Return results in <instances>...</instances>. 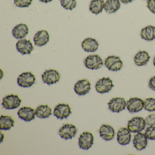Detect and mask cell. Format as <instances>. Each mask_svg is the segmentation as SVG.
Wrapping results in <instances>:
<instances>
[{
	"label": "cell",
	"instance_id": "8992f818",
	"mask_svg": "<svg viewBox=\"0 0 155 155\" xmlns=\"http://www.w3.org/2000/svg\"><path fill=\"white\" fill-rule=\"evenodd\" d=\"M94 137L91 132L86 131L82 133L79 138V146L80 148L88 150L94 143Z\"/></svg>",
	"mask_w": 155,
	"mask_h": 155
},
{
	"label": "cell",
	"instance_id": "7a4b0ae2",
	"mask_svg": "<svg viewBox=\"0 0 155 155\" xmlns=\"http://www.w3.org/2000/svg\"><path fill=\"white\" fill-rule=\"evenodd\" d=\"M21 101L18 95L12 94L6 96L3 99L2 105L6 109H14L20 106Z\"/></svg>",
	"mask_w": 155,
	"mask_h": 155
},
{
	"label": "cell",
	"instance_id": "ac0fdd59",
	"mask_svg": "<svg viewBox=\"0 0 155 155\" xmlns=\"http://www.w3.org/2000/svg\"><path fill=\"white\" fill-rule=\"evenodd\" d=\"M34 43L36 46L42 47L46 45L49 41V35L46 30H41L38 31L33 38Z\"/></svg>",
	"mask_w": 155,
	"mask_h": 155
},
{
	"label": "cell",
	"instance_id": "e0dca14e",
	"mask_svg": "<svg viewBox=\"0 0 155 155\" xmlns=\"http://www.w3.org/2000/svg\"><path fill=\"white\" fill-rule=\"evenodd\" d=\"M131 135L130 131L126 127L120 128L117 132L118 142L120 145H127L129 144L131 140Z\"/></svg>",
	"mask_w": 155,
	"mask_h": 155
},
{
	"label": "cell",
	"instance_id": "9a60e30c",
	"mask_svg": "<svg viewBox=\"0 0 155 155\" xmlns=\"http://www.w3.org/2000/svg\"><path fill=\"white\" fill-rule=\"evenodd\" d=\"M133 143L134 147L137 150H142L146 148L147 145V138L144 133L138 132L134 135Z\"/></svg>",
	"mask_w": 155,
	"mask_h": 155
},
{
	"label": "cell",
	"instance_id": "f1b7e54d",
	"mask_svg": "<svg viewBox=\"0 0 155 155\" xmlns=\"http://www.w3.org/2000/svg\"><path fill=\"white\" fill-rule=\"evenodd\" d=\"M61 6L66 10H72L77 6L76 0H60Z\"/></svg>",
	"mask_w": 155,
	"mask_h": 155
},
{
	"label": "cell",
	"instance_id": "74e56055",
	"mask_svg": "<svg viewBox=\"0 0 155 155\" xmlns=\"http://www.w3.org/2000/svg\"><path fill=\"white\" fill-rule=\"evenodd\" d=\"M147 1H148V0H147Z\"/></svg>",
	"mask_w": 155,
	"mask_h": 155
},
{
	"label": "cell",
	"instance_id": "7402d4cb",
	"mask_svg": "<svg viewBox=\"0 0 155 155\" xmlns=\"http://www.w3.org/2000/svg\"><path fill=\"white\" fill-rule=\"evenodd\" d=\"M141 38L145 40L151 41L155 39V27L148 26L141 29L140 32Z\"/></svg>",
	"mask_w": 155,
	"mask_h": 155
},
{
	"label": "cell",
	"instance_id": "ba28073f",
	"mask_svg": "<svg viewBox=\"0 0 155 155\" xmlns=\"http://www.w3.org/2000/svg\"><path fill=\"white\" fill-rule=\"evenodd\" d=\"M43 82L48 85H52L59 81L60 75L58 71L54 69L46 70L42 74Z\"/></svg>",
	"mask_w": 155,
	"mask_h": 155
},
{
	"label": "cell",
	"instance_id": "5b68a950",
	"mask_svg": "<svg viewBox=\"0 0 155 155\" xmlns=\"http://www.w3.org/2000/svg\"><path fill=\"white\" fill-rule=\"evenodd\" d=\"M105 65L109 70L118 71L122 68L123 61L120 57L115 56H109L105 60Z\"/></svg>",
	"mask_w": 155,
	"mask_h": 155
},
{
	"label": "cell",
	"instance_id": "5bb4252c",
	"mask_svg": "<svg viewBox=\"0 0 155 155\" xmlns=\"http://www.w3.org/2000/svg\"><path fill=\"white\" fill-rule=\"evenodd\" d=\"M75 92L79 96L86 95L91 89V83L88 80L78 81L74 86Z\"/></svg>",
	"mask_w": 155,
	"mask_h": 155
},
{
	"label": "cell",
	"instance_id": "d6986e66",
	"mask_svg": "<svg viewBox=\"0 0 155 155\" xmlns=\"http://www.w3.org/2000/svg\"><path fill=\"white\" fill-rule=\"evenodd\" d=\"M101 137L106 140H110L115 137V130L114 128L109 125H102L99 130Z\"/></svg>",
	"mask_w": 155,
	"mask_h": 155
},
{
	"label": "cell",
	"instance_id": "2e32d148",
	"mask_svg": "<svg viewBox=\"0 0 155 155\" xmlns=\"http://www.w3.org/2000/svg\"><path fill=\"white\" fill-rule=\"evenodd\" d=\"M20 118L26 121H30L35 118L36 113L34 110L30 107H24L20 109L18 111Z\"/></svg>",
	"mask_w": 155,
	"mask_h": 155
},
{
	"label": "cell",
	"instance_id": "277c9868",
	"mask_svg": "<svg viewBox=\"0 0 155 155\" xmlns=\"http://www.w3.org/2000/svg\"><path fill=\"white\" fill-rule=\"evenodd\" d=\"M86 68L89 69L97 70L100 68L103 62L102 59L97 55H90L84 61Z\"/></svg>",
	"mask_w": 155,
	"mask_h": 155
},
{
	"label": "cell",
	"instance_id": "83f0119b",
	"mask_svg": "<svg viewBox=\"0 0 155 155\" xmlns=\"http://www.w3.org/2000/svg\"><path fill=\"white\" fill-rule=\"evenodd\" d=\"M144 108L146 110L149 111L155 110V99L148 98L146 99L144 101Z\"/></svg>",
	"mask_w": 155,
	"mask_h": 155
},
{
	"label": "cell",
	"instance_id": "8d00e7d4",
	"mask_svg": "<svg viewBox=\"0 0 155 155\" xmlns=\"http://www.w3.org/2000/svg\"><path fill=\"white\" fill-rule=\"evenodd\" d=\"M153 64H154V66L155 67V57L154 58V59H153Z\"/></svg>",
	"mask_w": 155,
	"mask_h": 155
},
{
	"label": "cell",
	"instance_id": "836d02e7",
	"mask_svg": "<svg viewBox=\"0 0 155 155\" xmlns=\"http://www.w3.org/2000/svg\"><path fill=\"white\" fill-rule=\"evenodd\" d=\"M149 87L151 89L155 91V76L152 77L149 82Z\"/></svg>",
	"mask_w": 155,
	"mask_h": 155
},
{
	"label": "cell",
	"instance_id": "d4e9b609",
	"mask_svg": "<svg viewBox=\"0 0 155 155\" xmlns=\"http://www.w3.org/2000/svg\"><path fill=\"white\" fill-rule=\"evenodd\" d=\"M14 123L15 121L12 117L2 115L0 118V129L1 130H8L14 127Z\"/></svg>",
	"mask_w": 155,
	"mask_h": 155
},
{
	"label": "cell",
	"instance_id": "1f68e13d",
	"mask_svg": "<svg viewBox=\"0 0 155 155\" xmlns=\"http://www.w3.org/2000/svg\"><path fill=\"white\" fill-rule=\"evenodd\" d=\"M146 124L149 126H155V114H151L148 115L146 117Z\"/></svg>",
	"mask_w": 155,
	"mask_h": 155
},
{
	"label": "cell",
	"instance_id": "6da1fadb",
	"mask_svg": "<svg viewBox=\"0 0 155 155\" xmlns=\"http://www.w3.org/2000/svg\"><path fill=\"white\" fill-rule=\"evenodd\" d=\"M145 120L141 117H135L131 119L128 123V129L133 133L140 132L145 129L146 127Z\"/></svg>",
	"mask_w": 155,
	"mask_h": 155
},
{
	"label": "cell",
	"instance_id": "f546056e",
	"mask_svg": "<svg viewBox=\"0 0 155 155\" xmlns=\"http://www.w3.org/2000/svg\"><path fill=\"white\" fill-rule=\"evenodd\" d=\"M144 134L149 139L155 140V127L150 126L148 127Z\"/></svg>",
	"mask_w": 155,
	"mask_h": 155
},
{
	"label": "cell",
	"instance_id": "7c38bea8",
	"mask_svg": "<svg viewBox=\"0 0 155 155\" xmlns=\"http://www.w3.org/2000/svg\"><path fill=\"white\" fill-rule=\"evenodd\" d=\"M144 101L137 97L130 98L127 101V107L131 113L140 111L144 108Z\"/></svg>",
	"mask_w": 155,
	"mask_h": 155
},
{
	"label": "cell",
	"instance_id": "ffe728a7",
	"mask_svg": "<svg viewBox=\"0 0 155 155\" xmlns=\"http://www.w3.org/2000/svg\"><path fill=\"white\" fill-rule=\"evenodd\" d=\"M81 47L83 50L87 52H95L98 48L99 44L95 39L87 38L82 41Z\"/></svg>",
	"mask_w": 155,
	"mask_h": 155
},
{
	"label": "cell",
	"instance_id": "8fae6325",
	"mask_svg": "<svg viewBox=\"0 0 155 155\" xmlns=\"http://www.w3.org/2000/svg\"><path fill=\"white\" fill-rule=\"evenodd\" d=\"M77 132L76 126L72 124H66L60 129L59 134L62 138L68 140L75 137Z\"/></svg>",
	"mask_w": 155,
	"mask_h": 155
},
{
	"label": "cell",
	"instance_id": "44dd1931",
	"mask_svg": "<svg viewBox=\"0 0 155 155\" xmlns=\"http://www.w3.org/2000/svg\"><path fill=\"white\" fill-rule=\"evenodd\" d=\"M29 33L28 26L26 24H18L12 30V34L13 37L17 39H22L25 38Z\"/></svg>",
	"mask_w": 155,
	"mask_h": 155
},
{
	"label": "cell",
	"instance_id": "4fadbf2b",
	"mask_svg": "<svg viewBox=\"0 0 155 155\" xmlns=\"http://www.w3.org/2000/svg\"><path fill=\"white\" fill-rule=\"evenodd\" d=\"M16 48L18 51L22 55L31 54L34 49L32 43L30 41L26 39L18 41L16 44Z\"/></svg>",
	"mask_w": 155,
	"mask_h": 155
},
{
	"label": "cell",
	"instance_id": "4dcf8cb0",
	"mask_svg": "<svg viewBox=\"0 0 155 155\" xmlns=\"http://www.w3.org/2000/svg\"><path fill=\"white\" fill-rule=\"evenodd\" d=\"M33 0H14V4L19 8H28L31 5Z\"/></svg>",
	"mask_w": 155,
	"mask_h": 155
},
{
	"label": "cell",
	"instance_id": "d590c367",
	"mask_svg": "<svg viewBox=\"0 0 155 155\" xmlns=\"http://www.w3.org/2000/svg\"><path fill=\"white\" fill-rule=\"evenodd\" d=\"M41 2H44V3H48V2H51L53 0H40Z\"/></svg>",
	"mask_w": 155,
	"mask_h": 155
},
{
	"label": "cell",
	"instance_id": "52a82bcc",
	"mask_svg": "<svg viewBox=\"0 0 155 155\" xmlns=\"http://www.w3.org/2000/svg\"><path fill=\"white\" fill-rule=\"evenodd\" d=\"M108 105L109 109L111 111L119 113L125 109L127 107V102L124 98H113L110 101Z\"/></svg>",
	"mask_w": 155,
	"mask_h": 155
},
{
	"label": "cell",
	"instance_id": "484cf974",
	"mask_svg": "<svg viewBox=\"0 0 155 155\" xmlns=\"http://www.w3.org/2000/svg\"><path fill=\"white\" fill-rule=\"evenodd\" d=\"M52 110L48 105H41L35 110L36 115L40 118H46L49 117L52 114Z\"/></svg>",
	"mask_w": 155,
	"mask_h": 155
},
{
	"label": "cell",
	"instance_id": "d6a6232c",
	"mask_svg": "<svg viewBox=\"0 0 155 155\" xmlns=\"http://www.w3.org/2000/svg\"><path fill=\"white\" fill-rule=\"evenodd\" d=\"M147 7L151 12L155 14V0L147 1Z\"/></svg>",
	"mask_w": 155,
	"mask_h": 155
},
{
	"label": "cell",
	"instance_id": "603a6c76",
	"mask_svg": "<svg viewBox=\"0 0 155 155\" xmlns=\"http://www.w3.org/2000/svg\"><path fill=\"white\" fill-rule=\"evenodd\" d=\"M150 58V56L146 51H140L138 52L134 57V62L138 66L146 65Z\"/></svg>",
	"mask_w": 155,
	"mask_h": 155
},
{
	"label": "cell",
	"instance_id": "e575fe53",
	"mask_svg": "<svg viewBox=\"0 0 155 155\" xmlns=\"http://www.w3.org/2000/svg\"><path fill=\"white\" fill-rule=\"evenodd\" d=\"M134 0H120V2H122L124 4H127V3H130L132 2Z\"/></svg>",
	"mask_w": 155,
	"mask_h": 155
},
{
	"label": "cell",
	"instance_id": "9c48e42d",
	"mask_svg": "<svg viewBox=\"0 0 155 155\" xmlns=\"http://www.w3.org/2000/svg\"><path fill=\"white\" fill-rule=\"evenodd\" d=\"M113 87L114 85L112 81L109 78H103L101 79L97 82L95 86L97 91L101 94L108 92Z\"/></svg>",
	"mask_w": 155,
	"mask_h": 155
},
{
	"label": "cell",
	"instance_id": "30bf717a",
	"mask_svg": "<svg viewBox=\"0 0 155 155\" xmlns=\"http://www.w3.org/2000/svg\"><path fill=\"white\" fill-rule=\"evenodd\" d=\"M71 113V109L68 104L60 103L55 107L53 114L58 119L63 120L68 118Z\"/></svg>",
	"mask_w": 155,
	"mask_h": 155
},
{
	"label": "cell",
	"instance_id": "cb8c5ba5",
	"mask_svg": "<svg viewBox=\"0 0 155 155\" xmlns=\"http://www.w3.org/2000/svg\"><path fill=\"white\" fill-rule=\"evenodd\" d=\"M104 0H92L89 6V10L93 14L98 15L101 13L104 9Z\"/></svg>",
	"mask_w": 155,
	"mask_h": 155
},
{
	"label": "cell",
	"instance_id": "3957f363",
	"mask_svg": "<svg viewBox=\"0 0 155 155\" xmlns=\"http://www.w3.org/2000/svg\"><path fill=\"white\" fill-rule=\"evenodd\" d=\"M36 77L31 72H23L19 76L18 83L22 87H30L35 83Z\"/></svg>",
	"mask_w": 155,
	"mask_h": 155
},
{
	"label": "cell",
	"instance_id": "4316f807",
	"mask_svg": "<svg viewBox=\"0 0 155 155\" xmlns=\"http://www.w3.org/2000/svg\"><path fill=\"white\" fill-rule=\"evenodd\" d=\"M120 6V0H107L105 3L104 9L107 13L111 14L118 10Z\"/></svg>",
	"mask_w": 155,
	"mask_h": 155
}]
</instances>
